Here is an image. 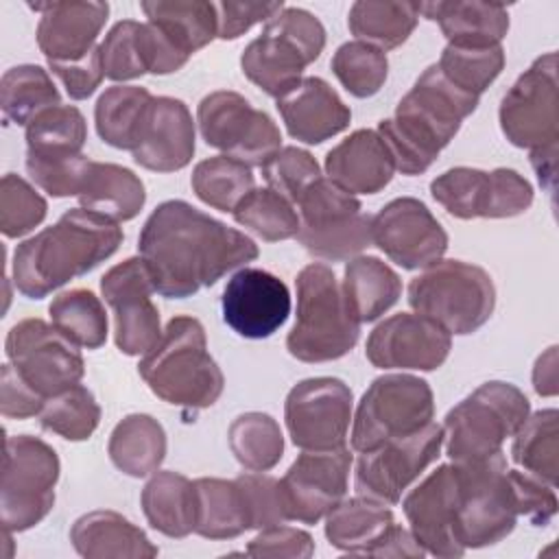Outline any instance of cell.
<instances>
[{
    "label": "cell",
    "mask_w": 559,
    "mask_h": 559,
    "mask_svg": "<svg viewBox=\"0 0 559 559\" xmlns=\"http://www.w3.org/2000/svg\"><path fill=\"white\" fill-rule=\"evenodd\" d=\"M138 251L155 293L166 299L192 297L260 253L245 231L181 199L164 201L151 212L138 236Z\"/></svg>",
    "instance_id": "cell-1"
},
{
    "label": "cell",
    "mask_w": 559,
    "mask_h": 559,
    "mask_svg": "<svg viewBox=\"0 0 559 559\" xmlns=\"http://www.w3.org/2000/svg\"><path fill=\"white\" fill-rule=\"evenodd\" d=\"M122 238L118 223L83 207L68 210L55 225L15 247L13 284L28 299H44L111 258Z\"/></svg>",
    "instance_id": "cell-2"
},
{
    "label": "cell",
    "mask_w": 559,
    "mask_h": 559,
    "mask_svg": "<svg viewBox=\"0 0 559 559\" xmlns=\"http://www.w3.org/2000/svg\"><path fill=\"white\" fill-rule=\"evenodd\" d=\"M478 107V96L452 85L437 63L428 66L400 98L395 114L378 122V133L402 175L426 173Z\"/></svg>",
    "instance_id": "cell-3"
},
{
    "label": "cell",
    "mask_w": 559,
    "mask_h": 559,
    "mask_svg": "<svg viewBox=\"0 0 559 559\" xmlns=\"http://www.w3.org/2000/svg\"><path fill=\"white\" fill-rule=\"evenodd\" d=\"M138 373L153 395L183 411L214 406L225 389V376L207 352L205 328L188 314L166 323L155 347L140 358Z\"/></svg>",
    "instance_id": "cell-4"
},
{
    "label": "cell",
    "mask_w": 559,
    "mask_h": 559,
    "mask_svg": "<svg viewBox=\"0 0 559 559\" xmlns=\"http://www.w3.org/2000/svg\"><path fill=\"white\" fill-rule=\"evenodd\" d=\"M297 314L286 349L301 362H330L349 354L360 338V321L347 304L334 271L312 262L297 273Z\"/></svg>",
    "instance_id": "cell-5"
},
{
    "label": "cell",
    "mask_w": 559,
    "mask_h": 559,
    "mask_svg": "<svg viewBox=\"0 0 559 559\" xmlns=\"http://www.w3.org/2000/svg\"><path fill=\"white\" fill-rule=\"evenodd\" d=\"M325 48L321 20L299 7H284L249 41L240 55L242 74L271 98H282L297 87L304 70L319 59Z\"/></svg>",
    "instance_id": "cell-6"
},
{
    "label": "cell",
    "mask_w": 559,
    "mask_h": 559,
    "mask_svg": "<svg viewBox=\"0 0 559 559\" xmlns=\"http://www.w3.org/2000/svg\"><path fill=\"white\" fill-rule=\"evenodd\" d=\"M408 306L448 334L465 336L483 328L496 308L491 275L472 262L437 260L408 282Z\"/></svg>",
    "instance_id": "cell-7"
},
{
    "label": "cell",
    "mask_w": 559,
    "mask_h": 559,
    "mask_svg": "<svg viewBox=\"0 0 559 559\" xmlns=\"http://www.w3.org/2000/svg\"><path fill=\"white\" fill-rule=\"evenodd\" d=\"M454 465V518L452 535L467 548H485L502 542L518 524V507L507 476V456L452 463Z\"/></svg>",
    "instance_id": "cell-8"
},
{
    "label": "cell",
    "mask_w": 559,
    "mask_h": 559,
    "mask_svg": "<svg viewBox=\"0 0 559 559\" xmlns=\"http://www.w3.org/2000/svg\"><path fill=\"white\" fill-rule=\"evenodd\" d=\"M531 415L528 397L511 382L489 380L452 406L443 419V445L452 463L502 452V443Z\"/></svg>",
    "instance_id": "cell-9"
},
{
    "label": "cell",
    "mask_w": 559,
    "mask_h": 559,
    "mask_svg": "<svg viewBox=\"0 0 559 559\" xmlns=\"http://www.w3.org/2000/svg\"><path fill=\"white\" fill-rule=\"evenodd\" d=\"M59 472V456L46 441L31 435H11L4 439L0 485L2 531H28L52 511Z\"/></svg>",
    "instance_id": "cell-10"
},
{
    "label": "cell",
    "mask_w": 559,
    "mask_h": 559,
    "mask_svg": "<svg viewBox=\"0 0 559 559\" xmlns=\"http://www.w3.org/2000/svg\"><path fill=\"white\" fill-rule=\"evenodd\" d=\"M435 417L430 384L411 373H384L362 393L352 415V450L367 452L391 439L408 437Z\"/></svg>",
    "instance_id": "cell-11"
},
{
    "label": "cell",
    "mask_w": 559,
    "mask_h": 559,
    "mask_svg": "<svg viewBox=\"0 0 559 559\" xmlns=\"http://www.w3.org/2000/svg\"><path fill=\"white\" fill-rule=\"evenodd\" d=\"M299 245L314 258L343 262L360 255L371 245V216L360 201L332 183L317 179L297 201Z\"/></svg>",
    "instance_id": "cell-12"
},
{
    "label": "cell",
    "mask_w": 559,
    "mask_h": 559,
    "mask_svg": "<svg viewBox=\"0 0 559 559\" xmlns=\"http://www.w3.org/2000/svg\"><path fill=\"white\" fill-rule=\"evenodd\" d=\"M197 124L207 146L249 168H262L282 148L275 120L231 90L203 96L197 107Z\"/></svg>",
    "instance_id": "cell-13"
},
{
    "label": "cell",
    "mask_w": 559,
    "mask_h": 559,
    "mask_svg": "<svg viewBox=\"0 0 559 559\" xmlns=\"http://www.w3.org/2000/svg\"><path fill=\"white\" fill-rule=\"evenodd\" d=\"M432 199L452 216L511 218L533 205V186L513 168L456 166L430 181Z\"/></svg>",
    "instance_id": "cell-14"
},
{
    "label": "cell",
    "mask_w": 559,
    "mask_h": 559,
    "mask_svg": "<svg viewBox=\"0 0 559 559\" xmlns=\"http://www.w3.org/2000/svg\"><path fill=\"white\" fill-rule=\"evenodd\" d=\"M498 120L504 138L518 148H546L559 142L557 52L537 57L502 96Z\"/></svg>",
    "instance_id": "cell-15"
},
{
    "label": "cell",
    "mask_w": 559,
    "mask_h": 559,
    "mask_svg": "<svg viewBox=\"0 0 559 559\" xmlns=\"http://www.w3.org/2000/svg\"><path fill=\"white\" fill-rule=\"evenodd\" d=\"M441 448L443 426L430 421L408 437L360 452L354 467L356 493L386 507L397 504L402 493L439 459Z\"/></svg>",
    "instance_id": "cell-16"
},
{
    "label": "cell",
    "mask_w": 559,
    "mask_h": 559,
    "mask_svg": "<svg viewBox=\"0 0 559 559\" xmlns=\"http://www.w3.org/2000/svg\"><path fill=\"white\" fill-rule=\"evenodd\" d=\"M4 352L15 371L46 400L85 376L79 345L41 319L17 321L7 334Z\"/></svg>",
    "instance_id": "cell-17"
},
{
    "label": "cell",
    "mask_w": 559,
    "mask_h": 559,
    "mask_svg": "<svg viewBox=\"0 0 559 559\" xmlns=\"http://www.w3.org/2000/svg\"><path fill=\"white\" fill-rule=\"evenodd\" d=\"M354 395L352 389L330 376L297 382L284 402V421L290 441L299 450H336L349 435Z\"/></svg>",
    "instance_id": "cell-18"
},
{
    "label": "cell",
    "mask_w": 559,
    "mask_h": 559,
    "mask_svg": "<svg viewBox=\"0 0 559 559\" xmlns=\"http://www.w3.org/2000/svg\"><path fill=\"white\" fill-rule=\"evenodd\" d=\"M144 260L127 258L100 277V295L114 310V341L124 356L148 354L162 336L159 310Z\"/></svg>",
    "instance_id": "cell-19"
},
{
    "label": "cell",
    "mask_w": 559,
    "mask_h": 559,
    "mask_svg": "<svg viewBox=\"0 0 559 559\" xmlns=\"http://www.w3.org/2000/svg\"><path fill=\"white\" fill-rule=\"evenodd\" d=\"M352 450H301L280 478V498L286 520L321 522L347 493Z\"/></svg>",
    "instance_id": "cell-20"
},
{
    "label": "cell",
    "mask_w": 559,
    "mask_h": 559,
    "mask_svg": "<svg viewBox=\"0 0 559 559\" xmlns=\"http://www.w3.org/2000/svg\"><path fill=\"white\" fill-rule=\"evenodd\" d=\"M371 245L397 266L417 271L443 258L448 234L426 203L415 197H400L371 216Z\"/></svg>",
    "instance_id": "cell-21"
},
{
    "label": "cell",
    "mask_w": 559,
    "mask_h": 559,
    "mask_svg": "<svg viewBox=\"0 0 559 559\" xmlns=\"http://www.w3.org/2000/svg\"><path fill=\"white\" fill-rule=\"evenodd\" d=\"M452 349L448 334L432 319L417 312H397L378 323L365 345L367 360L378 369H439Z\"/></svg>",
    "instance_id": "cell-22"
},
{
    "label": "cell",
    "mask_w": 559,
    "mask_h": 559,
    "mask_svg": "<svg viewBox=\"0 0 559 559\" xmlns=\"http://www.w3.org/2000/svg\"><path fill=\"white\" fill-rule=\"evenodd\" d=\"M290 290L271 271L242 266L236 271L221 297L223 321L242 338L260 341L273 336L290 314Z\"/></svg>",
    "instance_id": "cell-23"
},
{
    "label": "cell",
    "mask_w": 559,
    "mask_h": 559,
    "mask_svg": "<svg viewBox=\"0 0 559 559\" xmlns=\"http://www.w3.org/2000/svg\"><path fill=\"white\" fill-rule=\"evenodd\" d=\"M197 148V129L190 109L173 96H153L133 162L153 173H175L186 168Z\"/></svg>",
    "instance_id": "cell-24"
},
{
    "label": "cell",
    "mask_w": 559,
    "mask_h": 559,
    "mask_svg": "<svg viewBox=\"0 0 559 559\" xmlns=\"http://www.w3.org/2000/svg\"><path fill=\"white\" fill-rule=\"evenodd\" d=\"M408 528L417 544L435 557H461L465 550L452 535L454 518V465L443 463L430 472L402 500Z\"/></svg>",
    "instance_id": "cell-25"
},
{
    "label": "cell",
    "mask_w": 559,
    "mask_h": 559,
    "mask_svg": "<svg viewBox=\"0 0 559 559\" xmlns=\"http://www.w3.org/2000/svg\"><path fill=\"white\" fill-rule=\"evenodd\" d=\"M39 13L37 46L46 61H74L96 48L109 4L98 0L31 4Z\"/></svg>",
    "instance_id": "cell-26"
},
{
    "label": "cell",
    "mask_w": 559,
    "mask_h": 559,
    "mask_svg": "<svg viewBox=\"0 0 559 559\" xmlns=\"http://www.w3.org/2000/svg\"><path fill=\"white\" fill-rule=\"evenodd\" d=\"M277 111L288 135L304 144H321L352 122V109L321 76H304L297 87L277 98Z\"/></svg>",
    "instance_id": "cell-27"
},
{
    "label": "cell",
    "mask_w": 559,
    "mask_h": 559,
    "mask_svg": "<svg viewBox=\"0 0 559 559\" xmlns=\"http://www.w3.org/2000/svg\"><path fill=\"white\" fill-rule=\"evenodd\" d=\"M395 164L376 129H356L325 155V175L349 194H376L393 179Z\"/></svg>",
    "instance_id": "cell-28"
},
{
    "label": "cell",
    "mask_w": 559,
    "mask_h": 559,
    "mask_svg": "<svg viewBox=\"0 0 559 559\" xmlns=\"http://www.w3.org/2000/svg\"><path fill=\"white\" fill-rule=\"evenodd\" d=\"M70 542L85 559H151L159 555L140 526L109 509L81 515L70 528Z\"/></svg>",
    "instance_id": "cell-29"
},
{
    "label": "cell",
    "mask_w": 559,
    "mask_h": 559,
    "mask_svg": "<svg viewBox=\"0 0 559 559\" xmlns=\"http://www.w3.org/2000/svg\"><path fill=\"white\" fill-rule=\"evenodd\" d=\"M419 15L439 24L448 44L454 46H500L509 33V11L498 2L437 0L417 2Z\"/></svg>",
    "instance_id": "cell-30"
},
{
    "label": "cell",
    "mask_w": 559,
    "mask_h": 559,
    "mask_svg": "<svg viewBox=\"0 0 559 559\" xmlns=\"http://www.w3.org/2000/svg\"><path fill=\"white\" fill-rule=\"evenodd\" d=\"M140 504L146 522L157 533L181 539L197 526V491L194 480L173 469H157L146 480Z\"/></svg>",
    "instance_id": "cell-31"
},
{
    "label": "cell",
    "mask_w": 559,
    "mask_h": 559,
    "mask_svg": "<svg viewBox=\"0 0 559 559\" xmlns=\"http://www.w3.org/2000/svg\"><path fill=\"white\" fill-rule=\"evenodd\" d=\"M76 199L83 210L96 212L114 223H124L140 214L146 203V190L133 170L120 164L92 159Z\"/></svg>",
    "instance_id": "cell-32"
},
{
    "label": "cell",
    "mask_w": 559,
    "mask_h": 559,
    "mask_svg": "<svg viewBox=\"0 0 559 559\" xmlns=\"http://www.w3.org/2000/svg\"><path fill=\"white\" fill-rule=\"evenodd\" d=\"M140 9L181 55L188 59L218 35L216 7L205 0H148Z\"/></svg>",
    "instance_id": "cell-33"
},
{
    "label": "cell",
    "mask_w": 559,
    "mask_h": 559,
    "mask_svg": "<svg viewBox=\"0 0 559 559\" xmlns=\"http://www.w3.org/2000/svg\"><path fill=\"white\" fill-rule=\"evenodd\" d=\"M107 454L122 474L131 478L151 476L166 459V430L155 417L131 413L114 426Z\"/></svg>",
    "instance_id": "cell-34"
},
{
    "label": "cell",
    "mask_w": 559,
    "mask_h": 559,
    "mask_svg": "<svg viewBox=\"0 0 559 559\" xmlns=\"http://www.w3.org/2000/svg\"><path fill=\"white\" fill-rule=\"evenodd\" d=\"M197 526L205 539H234L251 531V513L238 478H197Z\"/></svg>",
    "instance_id": "cell-35"
},
{
    "label": "cell",
    "mask_w": 559,
    "mask_h": 559,
    "mask_svg": "<svg viewBox=\"0 0 559 559\" xmlns=\"http://www.w3.org/2000/svg\"><path fill=\"white\" fill-rule=\"evenodd\" d=\"M343 293L360 323L380 319L402 295L400 275L376 255H356L345 264Z\"/></svg>",
    "instance_id": "cell-36"
},
{
    "label": "cell",
    "mask_w": 559,
    "mask_h": 559,
    "mask_svg": "<svg viewBox=\"0 0 559 559\" xmlns=\"http://www.w3.org/2000/svg\"><path fill=\"white\" fill-rule=\"evenodd\" d=\"M393 522V511L382 502L365 496L343 498L325 515V537L341 552L369 555Z\"/></svg>",
    "instance_id": "cell-37"
},
{
    "label": "cell",
    "mask_w": 559,
    "mask_h": 559,
    "mask_svg": "<svg viewBox=\"0 0 559 559\" xmlns=\"http://www.w3.org/2000/svg\"><path fill=\"white\" fill-rule=\"evenodd\" d=\"M153 94L140 85H111L94 105L98 138L120 151H133Z\"/></svg>",
    "instance_id": "cell-38"
},
{
    "label": "cell",
    "mask_w": 559,
    "mask_h": 559,
    "mask_svg": "<svg viewBox=\"0 0 559 559\" xmlns=\"http://www.w3.org/2000/svg\"><path fill=\"white\" fill-rule=\"evenodd\" d=\"M419 22L417 2L393 0H358L349 7L347 26L358 41L380 50L402 46Z\"/></svg>",
    "instance_id": "cell-39"
},
{
    "label": "cell",
    "mask_w": 559,
    "mask_h": 559,
    "mask_svg": "<svg viewBox=\"0 0 559 559\" xmlns=\"http://www.w3.org/2000/svg\"><path fill=\"white\" fill-rule=\"evenodd\" d=\"M559 413L557 408H542L526 417L513 435L511 459L524 472L537 476L550 487L559 480Z\"/></svg>",
    "instance_id": "cell-40"
},
{
    "label": "cell",
    "mask_w": 559,
    "mask_h": 559,
    "mask_svg": "<svg viewBox=\"0 0 559 559\" xmlns=\"http://www.w3.org/2000/svg\"><path fill=\"white\" fill-rule=\"evenodd\" d=\"M55 105H61V94L41 66L22 63L2 74L0 107L4 120L26 127L37 114Z\"/></svg>",
    "instance_id": "cell-41"
},
{
    "label": "cell",
    "mask_w": 559,
    "mask_h": 559,
    "mask_svg": "<svg viewBox=\"0 0 559 559\" xmlns=\"http://www.w3.org/2000/svg\"><path fill=\"white\" fill-rule=\"evenodd\" d=\"M26 155L59 159L83 153L87 124L74 105H55L26 124Z\"/></svg>",
    "instance_id": "cell-42"
},
{
    "label": "cell",
    "mask_w": 559,
    "mask_h": 559,
    "mask_svg": "<svg viewBox=\"0 0 559 559\" xmlns=\"http://www.w3.org/2000/svg\"><path fill=\"white\" fill-rule=\"evenodd\" d=\"M227 443L234 459L247 472H269L284 456V435L280 424L260 411L238 415L227 428Z\"/></svg>",
    "instance_id": "cell-43"
},
{
    "label": "cell",
    "mask_w": 559,
    "mask_h": 559,
    "mask_svg": "<svg viewBox=\"0 0 559 559\" xmlns=\"http://www.w3.org/2000/svg\"><path fill=\"white\" fill-rule=\"evenodd\" d=\"M50 323L83 349H98L107 341L109 321L103 301L87 288L59 293L48 306Z\"/></svg>",
    "instance_id": "cell-44"
},
{
    "label": "cell",
    "mask_w": 559,
    "mask_h": 559,
    "mask_svg": "<svg viewBox=\"0 0 559 559\" xmlns=\"http://www.w3.org/2000/svg\"><path fill=\"white\" fill-rule=\"evenodd\" d=\"M105 76L124 83L153 72L151 31L146 22L120 20L100 44Z\"/></svg>",
    "instance_id": "cell-45"
},
{
    "label": "cell",
    "mask_w": 559,
    "mask_h": 559,
    "mask_svg": "<svg viewBox=\"0 0 559 559\" xmlns=\"http://www.w3.org/2000/svg\"><path fill=\"white\" fill-rule=\"evenodd\" d=\"M190 186L205 205L221 212H234V207L255 188V177L247 164L227 155H214L194 166Z\"/></svg>",
    "instance_id": "cell-46"
},
{
    "label": "cell",
    "mask_w": 559,
    "mask_h": 559,
    "mask_svg": "<svg viewBox=\"0 0 559 559\" xmlns=\"http://www.w3.org/2000/svg\"><path fill=\"white\" fill-rule=\"evenodd\" d=\"M234 221L266 242L297 238L299 212L271 188H253L231 212Z\"/></svg>",
    "instance_id": "cell-47"
},
{
    "label": "cell",
    "mask_w": 559,
    "mask_h": 559,
    "mask_svg": "<svg viewBox=\"0 0 559 559\" xmlns=\"http://www.w3.org/2000/svg\"><path fill=\"white\" fill-rule=\"evenodd\" d=\"M39 426L66 441H85L100 424V406L81 382L48 397L37 415Z\"/></svg>",
    "instance_id": "cell-48"
},
{
    "label": "cell",
    "mask_w": 559,
    "mask_h": 559,
    "mask_svg": "<svg viewBox=\"0 0 559 559\" xmlns=\"http://www.w3.org/2000/svg\"><path fill=\"white\" fill-rule=\"evenodd\" d=\"M441 74L459 90L480 94L500 76L504 68V48L500 46H454L448 44L437 61Z\"/></svg>",
    "instance_id": "cell-49"
},
{
    "label": "cell",
    "mask_w": 559,
    "mask_h": 559,
    "mask_svg": "<svg viewBox=\"0 0 559 559\" xmlns=\"http://www.w3.org/2000/svg\"><path fill=\"white\" fill-rule=\"evenodd\" d=\"M330 66L338 83L356 98L378 94L389 76L386 52L358 39L341 44Z\"/></svg>",
    "instance_id": "cell-50"
},
{
    "label": "cell",
    "mask_w": 559,
    "mask_h": 559,
    "mask_svg": "<svg viewBox=\"0 0 559 559\" xmlns=\"http://www.w3.org/2000/svg\"><path fill=\"white\" fill-rule=\"evenodd\" d=\"M48 214L46 199L24 177L7 173L0 181V231L4 238H22Z\"/></svg>",
    "instance_id": "cell-51"
},
{
    "label": "cell",
    "mask_w": 559,
    "mask_h": 559,
    "mask_svg": "<svg viewBox=\"0 0 559 559\" xmlns=\"http://www.w3.org/2000/svg\"><path fill=\"white\" fill-rule=\"evenodd\" d=\"M262 177L266 181V188L275 190L284 199H288L293 205L301 199V194L321 179V168L317 159L299 148V146H282L264 166Z\"/></svg>",
    "instance_id": "cell-52"
},
{
    "label": "cell",
    "mask_w": 559,
    "mask_h": 559,
    "mask_svg": "<svg viewBox=\"0 0 559 559\" xmlns=\"http://www.w3.org/2000/svg\"><path fill=\"white\" fill-rule=\"evenodd\" d=\"M90 164L92 159L85 157L83 153L74 157H59V159L26 155V173L31 181L55 199L79 197L85 183Z\"/></svg>",
    "instance_id": "cell-53"
},
{
    "label": "cell",
    "mask_w": 559,
    "mask_h": 559,
    "mask_svg": "<svg viewBox=\"0 0 559 559\" xmlns=\"http://www.w3.org/2000/svg\"><path fill=\"white\" fill-rule=\"evenodd\" d=\"M518 515H524L533 526H546L557 513L555 487L522 469H507Z\"/></svg>",
    "instance_id": "cell-54"
},
{
    "label": "cell",
    "mask_w": 559,
    "mask_h": 559,
    "mask_svg": "<svg viewBox=\"0 0 559 559\" xmlns=\"http://www.w3.org/2000/svg\"><path fill=\"white\" fill-rule=\"evenodd\" d=\"M245 489L249 513H251V528L260 531L273 524L288 522L282 509L280 498V480L264 474V472H245L236 476Z\"/></svg>",
    "instance_id": "cell-55"
},
{
    "label": "cell",
    "mask_w": 559,
    "mask_h": 559,
    "mask_svg": "<svg viewBox=\"0 0 559 559\" xmlns=\"http://www.w3.org/2000/svg\"><path fill=\"white\" fill-rule=\"evenodd\" d=\"M245 552L249 557H280V559H308L314 555V539L310 533L273 524L260 528L258 535L247 544Z\"/></svg>",
    "instance_id": "cell-56"
},
{
    "label": "cell",
    "mask_w": 559,
    "mask_h": 559,
    "mask_svg": "<svg viewBox=\"0 0 559 559\" xmlns=\"http://www.w3.org/2000/svg\"><path fill=\"white\" fill-rule=\"evenodd\" d=\"M48 70H50L52 76H57V81L61 83V87L66 90V94L72 100H85V98H90L98 90V85L105 79L100 44L96 48H92L81 59H74V61H50Z\"/></svg>",
    "instance_id": "cell-57"
},
{
    "label": "cell",
    "mask_w": 559,
    "mask_h": 559,
    "mask_svg": "<svg viewBox=\"0 0 559 559\" xmlns=\"http://www.w3.org/2000/svg\"><path fill=\"white\" fill-rule=\"evenodd\" d=\"M216 22H218V39H238L255 24H266L275 13H280L286 4L280 2H214Z\"/></svg>",
    "instance_id": "cell-58"
},
{
    "label": "cell",
    "mask_w": 559,
    "mask_h": 559,
    "mask_svg": "<svg viewBox=\"0 0 559 559\" xmlns=\"http://www.w3.org/2000/svg\"><path fill=\"white\" fill-rule=\"evenodd\" d=\"M46 397L39 395L11 362L0 371V413L7 419H28L39 415Z\"/></svg>",
    "instance_id": "cell-59"
},
{
    "label": "cell",
    "mask_w": 559,
    "mask_h": 559,
    "mask_svg": "<svg viewBox=\"0 0 559 559\" xmlns=\"http://www.w3.org/2000/svg\"><path fill=\"white\" fill-rule=\"evenodd\" d=\"M426 550L417 544L411 528L391 524L380 542L369 550L367 557H424Z\"/></svg>",
    "instance_id": "cell-60"
},
{
    "label": "cell",
    "mask_w": 559,
    "mask_h": 559,
    "mask_svg": "<svg viewBox=\"0 0 559 559\" xmlns=\"http://www.w3.org/2000/svg\"><path fill=\"white\" fill-rule=\"evenodd\" d=\"M533 389L537 395H557V345H550L533 367Z\"/></svg>",
    "instance_id": "cell-61"
},
{
    "label": "cell",
    "mask_w": 559,
    "mask_h": 559,
    "mask_svg": "<svg viewBox=\"0 0 559 559\" xmlns=\"http://www.w3.org/2000/svg\"><path fill=\"white\" fill-rule=\"evenodd\" d=\"M531 153V166L539 179V183L552 192L555 188V175H557V146H546Z\"/></svg>",
    "instance_id": "cell-62"
}]
</instances>
